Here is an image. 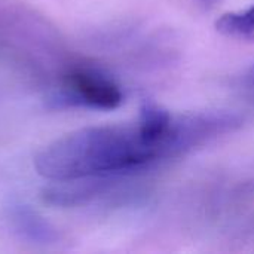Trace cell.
Segmentation results:
<instances>
[{
	"label": "cell",
	"instance_id": "cell-6",
	"mask_svg": "<svg viewBox=\"0 0 254 254\" xmlns=\"http://www.w3.org/2000/svg\"><path fill=\"white\" fill-rule=\"evenodd\" d=\"M247 83L250 85V88H253L254 89V65L250 68V71H249V74H247Z\"/></svg>",
	"mask_w": 254,
	"mask_h": 254
},
{
	"label": "cell",
	"instance_id": "cell-3",
	"mask_svg": "<svg viewBox=\"0 0 254 254\" xmlns=\"http://www.w3.org/2000/svg\"><path fill=\"white\" fill-rule=\"evenodd\" d=\"M7 217L13 231L31 244H55L60 240L57 229L30 205L13 201L7 207Z\"/></svg>",
	"mask_w": 254,
	"mask_h": 254
},
{
	"label": "cell",
	"instance_id": "cell-4",
	"mask_svg": "<svg viewBox=\"0 0 254 254\" xmlns=\"http://www.w3.org/2000/svg\"><path fill=\"white\" fill-rule=\"evenodd\" d=\"M216 28L226 37L254 42V4L246 10L222 15L216 22Z\"/></svg>",
	"mask_w": 254,
	"mask_h": 254
},
{
	"label": "cell",
	"instance_id": "cell-1",
	"mask_svg": "<svg viewBox=\"0 0 254 254\" xmlns=\"http://www.w3.org/2000/svg\"><path fill=\"white\" fill-rule=\"evenodd\" d=\"M210 138L202 113L173 115L146 101L135 124L89 127L54 140L36 155L34 168L54 183L113 180L190 153Z\"/></svg>",
	"mask_w": 254,
	"mask_h": 254
},
{
	"label": "cell",
	"instance_id": "cell-2",
	"mask_svg": "<svg viewBox=\"0 0 254 254\" xmlns=\"http://www.w3.org/2000/svg\"><path fill=\"white\" fill-rule=\"evenodd\" d=\"M64 100L68 104L113 110L124 101L119 83L94 67H74L64 76Z\"/></svg>",
	"mask_w": 254,
	"mask_h": 254
},
{
	"label": "cell",
	"instance_id": "cell-5",
	"mask_svg": "<svg viewBox=\"0 0 254 254\" xmlns=\"http://www.w3.org/2000/svg\"><path fill=\"white\" fill-rule=\"evenodd\" d=\"M199 6H202L204 9H211L217 4L219 0H196Z\"/></svg>",
	"mask_w": 254,
	"mask_h": 254
}]
</instances>
